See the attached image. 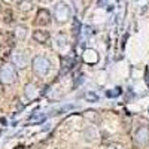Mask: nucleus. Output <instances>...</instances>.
Wrapping results in <instances>:
<instances>
[{"instance_id": "f257e3e1", "label": "nucleus", "mask_w": 149, "mask_h": 149, "mask_svg": "<svg viewBox=\"0 0 149 149\" xmlns=\"http://www.w3.org/2000/svg\"><path fill=\"white\" fill-rule=\"evenodd\" d=\"M72 15H73V10L66 2H58L54 6V18L57 22L64 24L72 18Z\"/></svg>"}, {"instance_id": "f03ea898", "label": "nucleus", "mask_w": 149, "mask_h": 149, "mask_svg": "<svg viewBox=\"0 0 149 149\" xmlns=\"http://www.w3.org/2000/svg\"><path fill=\"white\" fill-rule=\"evenodd\" d=\"M31 67H33V72L37 76H46L49 69H51V63L49 60L42 57V55H36L33 60H31Z\"/></svg>"}, {"instance_id": "7ed1b4c3", "label": "nucleus", "mask_w": 149, "mask_h": 149, "mask_svg": "<svg viewBox=\"0 0 149 149\" xmlns=\"http://www.w3.org/2000/svg\"><path fill=\"white\" fill-rule=\"evenodd\" d=\"M17 79V70H15V66L12 64H5L2 66V69H0V82L2 84H14Z\"/></svg>"}, {"instance_id": "20e7f679", "label": "nucleus", "mask_w": 149, "mask_h": 149, "mask_svg": "<svg viewBox=\"0 0 149 149\" xmlns=\"http://www.w3.org/2000/svg\"><path fill=\"white\" fill-rule=\"evenodd\" d=\"M134 143L137 146H146L149 145V128L146 125H142L137 128L134 134Z\"/></svg>"}, {"instance_id": "39448f33", "label": "nucleus", "mask_w": 149, "mask_h": 149, "mask_svg": "<svg viewBox=\"0 0 149 149\" xmlns=\"http://www.w3.org/2000/svg\"><path fill=\"white\" fill-rule=\"evenodd\" d=\"M12 64H14L17 69H26L29 64V58L27 54L22 51H17L12 54Z\"/></svg>"}, {"instance_id": "423d86ee", "label": "nucleus", "mask_w": 149, "mask_h": 149, "mask_svg": "<svg viewBox=\"0 0 149 149\" xmlns=\"http://www.w3.org/2000/svg\"><path fill=\"white\" fill-rule=\"evenodd\" d=\"M34 24L36 26H48V24H51V14H49V10H46V9L37 10Z\"/></svg>"}, {"instance_id": "0eeeda50", "label": "nucleus", "mask_w": 149, "mask_h": 149, "mask_svg": "<svg viewBox=\"0 0 149 149\" xmlns=\"http://www.w3.org/2000/svg\"><path fill=\"white\" fill-rule=\"evenodd\" d=\"M84 61L86 64H97L98 63V52L95 51V49H91V48H86L84 51V55H82Z\"/></svg>"}, {"instance_id": "6e6552de", "label": "nucleus", "mask_w": 149, "mask_h": 149, "mask_svg": "<svg viewBox=\"0 0 149 149\" xmlns=\"http://www.w3.org/2000/svg\"><path fill=\"white\" fill-rule=\"evenodd\" d=\"M24 95L27 97V100H33L39 95V86L36 84H27L24 86Z\"/></svg>"}, {"instance_id": "1a4fd4ad", "label": "nucleus", "mask_w": 149, "mask_h": 149, "mask_svg": "<svg viewBox=\"0 0 149 149\" xmlns=\"http://www.w3.org/2000/svg\"><path fill=\"white\" fill-rule=\"evenodd\" d=\"M54 46H55V49H58V51L63 52L64 49L67 48V39H66V36H63V34H57V36H55V39H54Z\"/></svg>"}, {"instance_id": "9d476101", "label": "nucleus", "mask_w": 149, "mask_h": 149, "mask_svg": "<svg viewBox=\"0 0 149 149\" xmlns=\"http://www.w3.org/2000/svg\"><path fill=\"white\" fill-rule=\"evenodd\" d=\"M33 39L39 43H46L49 39V33L45 30H34L33 31Z\"/></svg>"}, {"instance_id": "9b49d317", "label": "nucleus", "mask_w": 149, "mask_h": 149, "mask_svg": "<svg viewBox=\"0 0 149 149\" xmlns=\"http://www.w3.org/2000/svg\"><path fill=\"white\" fill-rule=\"evenodd\" d=\"M73 66V58L72 57H64L63 60H61V73H66L67 70H70Z\"/></svg>"}, {"instance_id": "f8f14e48", "label": "nucleus", "mask_w": 149, "mask_h": 149, "mask_svg": "<svg viewBox=\"0 0 149 149\" xmlns=\"http://www.w3.org/2000/svg\"><path fill=\"white\" fill-rule=\"evenodd\" d=\"M27 36V29L26 27H22V26H19V27H17L15 29V37L17 39H24V37Z\"/></svg>"}, {"instance_id": "ddd939ff", "label": "nucleus", "mask_w": 149, "mask_h": 149, "mask_svg": "<svg viewBox=\"0 0 149 149\" xmlns=\"http://www.w3.org/2000/svg\"><path fill=\"white\" fill-rule=\"evenodd\" d=\"M45 118H46V116H45V115H42V113H40V115H31V116L29 118V121H27V122H29V124H34V122H43V121H45Z\"/></svg>"}, {"instance_id": "4468645a", "label": "nucleus", "mask_w": 149, "mask_h": 149, "mask_svg": "<svg viewBox=\"0 0 149 149\" xmlns=\"http://www.w3.org/2000/svg\"><path fill=\"white\" fill-rule=\"evenodd\" d=\"M119 94H121V88H119V86H116V88H113V90H110V91H107V93H106V95H107V97H110V98L118 97Z\"/></svg>"}, {"instance_id": "2eb2a0df", "label": "nucleus", "mask_w": 149, "mask_h": 149, "mask_svg": "<svg viewBox=\"0 0 149 149\" xmlns=\"http://www.w3.org/2000/svg\"><path fill=\"white\" fill-rule=\"evenodd\" d=\"M84 97H85L88 102H98V95H97V94H94V93H86Z\"/></svg>"}, {"instance_id": "dca6fc26", "label": "nucleus", "mask_w": 149, "mask_h": 149, "mask_svg": "<svg viewBox=\"0 0 149 149\" xmlns=\"http://www.w3.org/2000/svg\"><path fill=\"white\" fill-rule=\"evenodd\" d=\"M69 109H74V106H73V104H69V106H64V107H61V109H57V110H54V113H52V115L63 113V112H66V110H69Z\"/></svg>"}, {"instance_id": "f3484780", "label": "nucleus", "mask_w": 149, "mask_h": 149, "mask_svg": "<svg viewBox=\"0 0 149 149\" xmlns=\"http://www.w3.org/2000/svg\"><path fill=\"white\" fill-rule=\"evenodd\" d=\"M73 3H74V6H76V10H81L82 6H84L82 0H73Z\"/></svg>"}, {"instance_id": "a211bd4d", "label": "nucleus", "mask_w": 149, "mask_h": 149, "mask_svg": "<svg viewBox=\"0 0 149 149\" xmlns=\"http://www.w3.org/2000/svg\"><path fill=\"white\" fill-rule=\"evenodd\" d=\"M146 81H148V84H149V70L146 69Z\"/></svg>"}, {"instance_id": "6ab92c4d", "label": "nucleus", "mask_w": 149, "mask_h": 149, "mask_svg": "<svg viewBox=\"0 0 149 149\" xmlns=\"http://www.w3.org/2000/svg\"><path fill=\"white\" fill-rule=\"evenodd\" d=\"M103 3H104V0H98V6H103Z\"/></svg>"}, {"instance_id": "aec40b11", "label": "nucleus", "mask_w": 149, "mask_h": 149, "mask_svg": "<svg viewBox=\"0 0 149 149\" xmlns=\"http://www.w3.org/2000/svg\"><path fill=\"white\" fill-rule=\"evenodd\" d=\"M15 149H24V148H22V146H18V148H15Z\"/></svg>"}]
</instances>
